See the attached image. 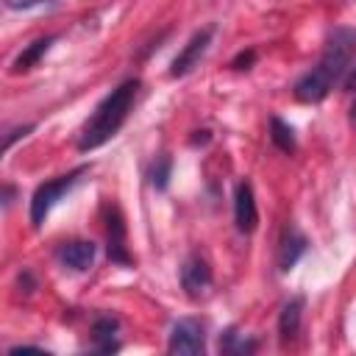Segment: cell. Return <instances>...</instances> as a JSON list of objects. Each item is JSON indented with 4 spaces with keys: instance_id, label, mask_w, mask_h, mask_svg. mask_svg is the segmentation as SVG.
Segmentation results:
<instances>
[{
    "instance_id": "cell-1",
    "label": "cell",
    "mask_w": 356,
    "mask_h": 356,
    "mask_svg": "<svg viewBox=\"0 0 356 356\" xmlns=\"http://www.w3.org/2000/svg\"><path fill=\"white\" fill-rule=\"evenodd\" d=\"M356 56V28L339 25L325 36V47L320 61L295 81L292 92L300 103H320L328 97V92L334 89V83H339L345 78V72L350 70V61Z\"/></svg>"
},
{
    "instance_id": "cell-2",
    "label": "cell",
    "mask_w": 356,
    "mask_h": 356,
    "mask_svg": "<svg viewBox=\"0 0 356 356\" xmlns=\"http://www.w3.org/2000/svg\"><path fill=\"white\" fill-rule=\"evenodd\" d=\"M139 95V78H128L122 81L117 89H111L92 111V117L83 122L81 136H78V150H97L100 145H106L128 120L134 103Z\"/></svg>"
},
{
    "instance_id": "cell-3",
    "label": "cell",
    "mask_w": 356,
    "mask_h": 356,
    "mask_svg": "<svg viewBox=\"0 0 356 356\" xmlns=\"http://www.w3.org/2000/svg\"><path fill=\"white\" fill-rule=\"evenodd\" d=\"M89 172V167L86 164H81V167H75V170H70L67 175H58V178H53V181H44V184H39L36 186V192H33V197H31V222L39 228L44 220H47V214H50V209L81 181V175H86Z\"/></svg>"
},
{
    "instance_id": "cell-4",
    "label": "cell",
    "mask_w": 356,
    "mask_h": 356,
    "mask_svg": "<svg viewBox=\"0 0 356 356\" xmlns=\"http://www.w3.org/2000/svg\"><path fill=\"white\" fill-rule=\"evenodd\" d=\"M167 350L178 353V356H195L206 350V331L203 323L195 317H184L170 328V339H167Z\"/></svg>"
},
{
    "instance_id": "cell-5",
    "label": "cell",
    "mask_w": 356,
    "mask_h": 356,
    "mask_svg": "<svg viewBox=\"0 0 356 356\" xmlns=\"http://www.w3.org/2000/svg\"><path fill=\"white\" fill-rule=\"evenodd\" d=\"M211 36H214V25H206V28L195 31V33L189 36V42L181 47V53L172 58V64H170V75H172V78H184V75H189V72L200 64V58L206 56V50H209V44H211Z\"/></svg>"
},
{
    "instance_id": "cell-6",
    "label": "cell",
    "mask_w": 356,
    "mask_h": 356,
    "mask_svg": "<svg viewBox=\"0 0 356 356\" xmlns=\"http://www.w3.org/2000/svg\"><path fill=\"white\" fill-rule=\"evenodd\" d=\"M211 281H214V275H211L209 261L203 256H197V253L186 256V261L181 264V286H184V292L197 300L211 289Z\"/></svg>"
},
{
    "instance_id": "cell-7",
    "label": "cell",
    "mask_w": 356,
    "mask_h": 356,
    "mask_svg": "<svg viewBox=\"0 0 356 356\" xmlns=\"http://www.w3.org/2000/svg\"><path fill=\"white\" fill-rule=\"evenodd\" d=\"M234 222L239 234H253L259 225V209H256V195L248 181H239L234 189Z\"/></svg>"
},
{
    "instance_id": "cell-8",
    "label": "cell",
    "mask_w": 356,
    "mask_h": 356,
    "mask_svg": "<svg viewBox=\"0 0 356 356\" xmlns=\"http://www.w3.org/2000/svg\"><path fill=\"white\" fill-rule=\"evenodd\" d=\"M95 256H97V248H95V242H86V239H72V242H64L58 248L61 264L75 270V273L89 270L95 264Z\"/></svg>"
},
{
    "instance_id": "cell-9",
    "label": "cell",
    "mask_w": 356,
    "mask_h": 356,
    "mask_svg": "<svg viewBox=\"0 0 356 356\" xmlns=\"http://www.w3.org/2000/svg\"><path fill=\"white\" fill-rule=\"evenodd\" d=\"M106 231H108V259L117 261V264H131L134 256L128 253V239H125V222H122V214L117 209L108 211V220H106Z\"/></svg>"
},
{
    "instance_id": "cell-10",
    "label": "cell",
    "mask_w": 356,
    "mask_h": 356,
    "mask_svg": "<svg viewBox=\"0 0 356 356\" xmlns=\"http://www.w3.org/2000/svg\"><path fill=\"white\" fill-rule=\"evenodd\" d=\"M306 248H309V239H306L295 225H289V228L284 231V236H281V248H278V267H281L284 273H289V270L298 264V259L306 253Z\"/></svg>"
},
{
    "instance_id": "cell-11",
    "label": "cell",
    "mask_w": 356,
    "mask_h": 356,
    "mask_svg": "<svg viewBox=\"0 0 356 356\" xmlns=\"http://www.w3.org/2000/svg\"><path fill=\"white\" fill-rule=\"evenodd\" d=\"M300 320H303V298L295 295L281 306V314H278V337H281V342H292L298 337Z\"/></svg>"
},
{
    "instance_id": "cell-12",
    "label": "cell",
    "mask_w": 356,
    "mask_h": 356,
    "mask_svg": "<svg viewBox=\"0 0 356 356\" xmlns=\"http://www.w3.org/2000/svg\"><path fill=\"white\" fill-rule=\"evenodd\" d=\"M117 331H120V320H117V317H111V314L97 317V320H95V325H92L95 350H100V353H114V350H120Z\"/></svg>"
},
{
    "instance_id": "cell-13",
    "label": "cell",
    "mask_w": 356,
    "mask_h": 356,
    "mask_svg": "<svg viewBox=\"0 0 356 356\" xmlns=\"http://www.w3.org/2000/svg\"><path fill=\"white\" fill-rule=\"evenodd\" d=\"M56 42V36H42V39H36V42H31L17 58H14V64H11V72H28V70H33L36 64H39V58L50 50V44Z\"/></svg>"
},
{
    "instance_id": "cell-14",
    "label": "cell",
    "mask_w": 356,
    "mask_h": 356,
    "mask_svg": "<svg viewBox=\"0 0 356 356\" xmlns=\"http://www.w3.org/2000/svg\"><path fill=\"white\" fill-rule=\"evenodd\" d=\"M253 350H256V339L239 334L236 328H225L220 334V353H225V356H248Z\"/></svg>"
},
{
    "instance_id": "cell-15",
    "label": "cell",
    "mask_w": 356,
    "mask_h": 356,
    "mask_svg": "<svg viewBox=\"0 0 356 356\" xmlns=\"http://www.w3.org/2000/svg\"><path fill=\"white\" fill-rule=\"evenodd\" d=\"M270 139H273V145L281 153H295V147H298V139H295L292 125L284 122L281 117H270Z\"/></svg>"
},
{
    "instance_id": "cell-16",
    "label": "cell",
    "mask_w": 356,
    "mask_h": 356,
    "mask_svg": "<svg viewBox=\"0 0 356 356\" xmlns=\"http://www.w3.org/2000/svg\"><path fill=\"white\" fill-rule=\"evenodd\" d=\"M170 167H172V161H170L167 156H161V159L153 164V170H150V181H153V186H156V189H167Z\"/></svg>"
},
{
    "instance_id": "cell-17",
    "label": "cell",
    "mask_w": 356,
    "mask_h": 356,
    "mask_svg": "<svg viewBox=\"0 0 356 356\" xmlns=\"http://www.w3.org/2000/svg\"><path fill=\"white\" fill-rule=\"evenodd\" d=\"M53 0H3V6L8 11H31V8H39V6H50Z\"/></svg>"
},
{
    "instance_id": "cell-18",
    "label": "cell",
    "mask_w": 356,
    "mask_h": 356,
    "mask_svg": "<svg viewBox=\"0 0 356 356\" xmlns=\"http://www.w3.org/2000/svg\"><path fill=\"white\" fill-rule=\"evenodd\" d=\"M253 61H256V50H242V53L231 61V67H234V70H250Z\"/></svg>"
},
{
    "instance_id": "cell-19",
    "label": "cell",
    "mask_w": 356,
    "mask_h": 356,
    "mask_svg": "<svg viewBox=\"0 0 356 356\" xmlns=\"http://www.w3.org/2000/svg\"><path fill=\"white\" fill-rule=\"evenodd\" d=\"M31 131H33V125H31V122H28V125H19V128H14V131H8V134H6V142H3V145H6V150H11V145H14L19 136H28Z\"/></svg>"
},
{
    "instance_id": "cell-20",
    "label": "cell",
    "mask_w": 356,
    "mask_h": 356,
    "mask_svg": "<svg viewBox=\"0 0 356 356\" xmlns=\"http://www.w3.org/2000/svg\"><path fill=\"white\" fill-rule=\"evenodd\" d=\"M345 89H350V92H356V67L350 70V75L345 78Z\"/></svg>"
},
{
    "instance_id": "cell-21",
    "label": "cell",
    "mask_w": 356,
    "mask_h": 356,
    "mask_svg": "<svg viewBox=\"0 0 356 356\" xmlns=\"http://www.w3.org/2000/svg\"><path fill=\"white\" fill-rule=\"evenodd\" d=\"M11 200H14V186H6V195H3V206L8 209V206H11Z\"/></svg>"
},
{
    "instance_id": "cell-22",
    "label": "cell",
    "mask_w": 356,
    "mask_h": 356,
    "mask_svg": "<svg viewBox=\"0 0 356 356\" xmlns=\"http://www.w3.org/2000/svg\"><path fill=\"white\" fill-rule=\"evenodd\" d=\"M348 117H350V125H353V128H356V100H353V103H350V114H348Z\"/></svg>"
}]
</instances>
